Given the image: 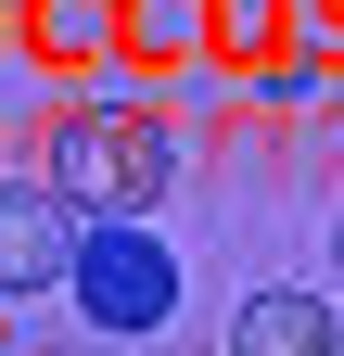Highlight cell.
<instances>
[{
  "label": "cell",
  "instance_id": "obj_2",
  "mask_svg": "<svg viewBox=\"0 0 344 356\" xmlns=\"http://www.w3.org/2000/svg\"><path fill=\"white\" fill-rule=\"evenodd\" d=\"M64 280H77V318H90V331H127V343H141V331L179 318V254H166L141 216H90Z\"/></svg>",
  "mask_w": 344,
  "mask_h": 356
},
{
  "label": "cell",
  "instance_id": "obj_1",
  "mask_svg": "<svg viewBox=\"0 0 344 356\" xmlns=\"http://www.w3.org/2000/svg\"><path fill=\"white\" fill-rule=\"evenodd\" d=\"M166 178H179V140H166L141 102H90V115H64V140H52V191L77 216H153Z\"/></svg>",
  "mask_w": 344,
  "mask_h": 356
},
{
  "label": "cell",
  "instance_id": "obj_4",
  "mask_svg": "<svg viewBox=\"0 0 344 356\" xmlns=\"http://www.w3.org/2000/svg\"><path fill=\"white\" fill-rule=\"evenodd\" d=\"M242 356H331V305L293 293V280L255 293V305H242Z\"/></svg>",
  "mask_w": 344,
  "mask_h": 356
},
{
  "label": "cell",
  "instance_id": "obj_5",
  "mask_svg": "<svg viewBox=\"0 0 344 356\" xmlns=\"http://www.w3.org/2000/svg\"><path fill=\"white\" fill-rule=\"evenodd\" d=\"M331 267H344V229H331Z\"/></svg>",
  "mask_w": 344,
  "mask_h": 356
},
{
  "label": "cell",
  "instance_id": "obj_3",
  "mask_svg": "<svg viewBox=\"0 0 344 356\" xmlns=\"http://www.w3.org/2000/svg\"><path fill=\"white\" fill-rule=\"evenodd\" d=\"M77 267V204L64 191H0V293H52Z\"/></svg>",
  "mask_w": 344,
  "mask_h": 356
}]
</instances>
